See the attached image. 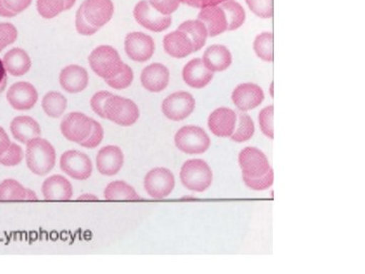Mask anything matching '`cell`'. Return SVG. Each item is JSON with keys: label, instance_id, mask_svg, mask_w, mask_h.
Masks as SVG:
<instances>
[{"label": "cell", "instance_id": "obj_9", "mask_svg": "<svg viewBox=\"0 0 365 274\" xmlns=\"http://www.w3.org/2000/svg\"><path fill=\"white\" fill-rule=\"evenodd\" d=\"M62 134L72 143H81L90 136L93 119L83 113H69L60 125Z\"/></svg>", "mask_w": 365, "mask_h": 274}, {"label": "cell", "instance_id": "obj_13", "mask_svg": "<svg viewBox=\"0 0 365 274\" xmlns=\"http://www.w3.org/2000/svg\"><path fill=\"white\" fill-rule=\"evenodd\" d=\"M155 49V41L146 34L133 32L126 36L125 51L134 61H148L153 57Z\"/></svg>", "mask_w": 365, "mask_h": 274}, {"label": "cell", "instance_id": "obj_32", "mask_svg": "<svg viewBox=\"0 0 365 274\" xmlns=\"http://www.w3.org/2000/svg\"><path fill=\"white\" fill-rule=\"evenodd\" d=\"M237 114V128L235 129L232 137L235 143H244L250 141L255 133V124L252 118L245 112H239Z\"/></svg>", "mask_w": 365, "mask_h": 274}, {"label": "cell", "instance_id": "obj_20", "mask_svg": "<svg viewBox=\"0 0 365 274\" xmlns=\"http://www.w3.org/2000/svg\"><path fill=\"white\" fill-rule=\"evenodd\" d=\"M59 81L62 88L68 93H81L88 85V74L83 67L69 66L62 69Z\"/></svg>", "mask_w": 365, "mask_h": 274}, {"label": "cell", "instance_id": "obj_30", "mask_svg": "<svg viewBox=\"0 0 365 274\" xmlns=\"http://www.w3.org/2000/svg\"><path fill=\"white\" fill-rule=\"evenodd\" d=\"M76 0H37L38 11L44 19H53L62 11H68Z\"/></svg>", "mask_w": 365, "mask_h": 274}, {"label": "cell", "instance_id": "obj_24", "mask_svg": "<svg viewBox=\"0 0 365 274\" xmlns=\"http://www.w3.org/2000/svg\"><path fill=\"white\" fill-rule=\"evenodd\" d=\"M11 131L14 138L21 143H30L33 139L41 136L39 123L30 116H19L14 118L11 123Z\"/></svg>", "mask_w": 365, "mask_h": 274}, {"label": "cell", "instance_id": "obj_3", "mask_svg": "<svg viewBox=\"0 0 365 274\" xmlns=\"http://www.w3.org/2000/svg\"><path fill=\"white\" fill-rule=\"evenodd\" d=\"M91 69L101 78L110 79L116 76L122 67L123 62L120 59L119 53L112 46H98L88 57Z\"/></svg>", "mask_w": 365, "mask_h": 274}, {"label": "cell", "instance_id": "obj_26", "mask_svg": "<svg viewBox=\"0 0 365 274\" xmlns=\"http://www.w3.org/2000/svg\"><path fill=\"white\" fill-rule=\"evenodd\" d=\"M2 64H4L7 73L14 76H24L30 71L31 66H32V61H31L28 53L21 48H14V49L9 50L4 55Z\"/></svg>", "mask_w": 365, "mask_h": 274}, {"label": "cell", "instance_id": "obj_48", "mask_svg": "<svg viewBox=\"0 0 365 274\" xmlns=\"http://www.w3.org/2000/svg\"><path fill=\"white\" fill-rule=\"evenodd\" d=\"M6 68H4V64H2L1 60H0V93H1L2 91H4V88H6Z\"/></svg>", "mask_w": 365, "mask_h": 274}, {"label": "cell", "instance_id": "obj_2", "mask_svg": "<svg viewBox=\"0 0 365 274\" xmlns=\"http://www.w3.org/2000/svg\"><path fill=\"white\" fill-rule=\"evenodd\" d=\"M182 184L191 191L203 192L211 186L212 171L205 161L194 158L184 163L180 172Z\"/></svg>", "mask_w": 365, "mask_h": 274}, {"label": "cell", "instance_id": "obj_44", "mask_svg": "<svg viewBox=\"0 0 365 274\" xmlns=\"http://www.w3.org/2000/svg\"><path fill=\"white\" fill-rule=\"evenodd\" d=\"M151 6L155 7L160 14L170 16L180 6V0H148Z\"/></svg>", "mask_w": 365, "mask_h": 274}, {"label": "cell", "instance_id": "obj_40", "mask_svg": "<svg viewBox=\"0 0 365 274\" xmlns=\"http://www.w3.org/2000/svg\"><path fill=\"white\" fill-rule=\"evenodd\" d=\"M273 115V105L264 108L259 115V124H260L261 131L270 139L274 138Z\"/></svg>", "mask_w": 365, "mask_h": 274}, {"label": "cell", "instance_id": "obj_35", "mask_svg": "<svg viewBox=\"0 0 365 274\" xmlns=\"http://www.w3.org/2000/svg\"><path fill=\"white\" fill-rule=\"evenodd\" d=\"M32 4V0H0V16L14 18L25 11Z\"/></svg>", "mask_w": 365, "mask_h": 274}, {"label": "cell", "instance_id": "obj_43", "mask_svg": "<svg viewBox=\"0 0 365 274\" xmlns=\"http://www.w3.org/2000/svg\"><path fill=\"white\" fill-rule=\"evenodd\" d=\"M113 93H109V91H98V93H95L93 97L91 98V109H93V112L98 114V116L105 118L104 109L106 102H107L108 98L111 97Z\"/></svg>", "mask_w": 365, "mask_h": 274}, {"label": "cell", "instance_id": "obj_45", "mask_svg": "<svg viewBox=\"0 0 365 274\" xmlns=\"http://www.w3.org/2000/svg\"><path fill=\"white\" fill-rule=\"evenodd\" d=\"M76 26L78 32L83 36H91L98 31V29L93 28V26H91L90 24L86 21V19L83 18V14H81L79 9L78 13H76Z\"/></svg>", "mask_w": 365, "mask_h": 274}, {"label": "cell", "instance_id": "obj_17", "mask_svg": "<svg viewBox=\"0 0 365 274\" xmlns=\"http://www.w3.org/2000/svg\"><path fill=\"white\" fill-rule=\"evenodd\" d=\"M96 161L98 171L101 174L105 176H114L123 167V151L117 146H104L98 151Z\"/></svg>", "mask_w": 365, "mask_h": 274}, {"label": "cell", "instance_id": "obj_12", "mask_svg": "<svg viewBox=\"0 0 365 274\" xmlns=\"http://www.w3.org/2000/svg\"><path fill=\"white\" fill-rule=\"evenodd\" d=\"M78 9L86 21L98 30L111 20L114 14L112 0H85Z\"/></svg>", "mask_w": 365, "mask_h": 274}, {"label": "cell", "instance_id": "obj_11", "mask_svg": "<svg viewBox=\"0 0 365 274\" xmlns=\"http://www.w3.org/2000/svg\"><path fill=\"white\" fill-rule=\"evenodd\" d=\"M60 168L69 177L86 180L93 173V165L86 153L78 151H67L60 158Z\"/></svg>", "mask_w": 365, "mask_h": 274}, {"label": "cell", "instance_id": "obj_29", "mask_svg": "<svg viewBox=\"0 0 365 274\" xmlns=\"http://www.w3.org/2000/svg\"><path fill=\"white\" fill-rule=\"evenodd\" d=\"M220 7L225 11L228 31L237 30L240 26L244 25L245 21H246V11L239 2L228 0V1L222 2Z\"/></svg>", "mask_w": 365, "mask_h": 274}, {"label": "cell", "instance_id": "obj_10", "mask_svg": "<svg viewBox=\"0 0 365 274\" xmlns=\"http://www.w3.org/2000/svg\"><path fill=\"white\" fill-rule=\"evenodd\" d=\"M239 163L242 176L259 178L267 174L271 169L270 163L263 151L249 146L240 153Z\"/></svg>", "mask_w": 365, "mask_h": 274}, {"label": "cell", "instance_id": "obj_22", "mask_svg": "<svg viewBox=\"0 0 365 274\" xmlns=\"http://www.w3.org/2000/svg\"><path fill=\"white\" fill-rule=\"evenodd\" d=\"M198 20L207 29L208 36L216 37L227 30V21L225 11L220 6H206L201 9Z\"/></svg>", "mask_w": 365, "mask_h": 274}, {"label": "cell", "instance_id": "obj_8", "mask_svg": "<svg viewBox=\"0 0 365 274\" xmlns=\"http://www.w3.org/2000/svg\"><path fill=\"white\" fill-rule=\"evenodd\" d=\"M133 14L139 25L153 32H163L172 24V16L160 14L151 6L148 0H143L137 4Z\"/></svg>", "mask_w": 365, "mask_h": 274}, {"label": "cell", "instance_id": "obj_25", "mask_svg": "<svg viewBox=\"0 0 365 274\" xmlns=\"http://www.w3.org/2000/svg\"><path fill=\"white\" fill-rule=\"evenodd\" d=\"M202 60L209 71L220 72L227 69L232 64V53L225 46L212 45L204 52Z\"/></svg>", "mask_w": 365, "mask_h": 274}, {"label": "cell", "instance_id": "obj_50", "mask_svg": "<svg viewBox=\"0 0 365 274\" xmlns=\"http://www.w3.org/2000/svg\"><path fill=\"white\" fill-rule=\"evenodd\" d=\"M37 199L38 197L36 192L31 189H26V201H37Z\"/></svg>", "mask_w": 365, "mask_h": 274}, {"label": "cell", "instance_id": "obj_18", "mask_svg": "<svg viewBox=\"0 0 365 274\" xmlns=\"http://www.w3.org/2000/svg\"><path fill=\"white\" fill-rule=\"evenodd\" d=\"M140 81L145 90L160 93L169 86V69L160 64H150L141 72Z\"/></svg>", "mask_w": 365, "mask_h": 274}, {"label": "cell", "instance_id": "obj_6", "mask_svg": "<svg viewBox=\"0 0 365 274\" xmlns=\"http://www.w3.org/2000/svg\"><path fill=\"white\" fill-rule=\"evenodd\" d=\"M195 106V98L191 93L187 91H177L165 98L162 111L168 119L182 121L193 113Z\"/></svg>", "mask_w": 365, "mask_h": 274}, {"label": "cell", "instance_id": "obj_7", "mask_svg": "<svg viewBox=\"0 0 365 274\" xmlns=\"http://www.w3.org/2000/svg\"><path fill=\"white\" fill-rule=\"evenodd\" d=\"M175 187L174 174L167 168H155L144 178V188L155 199L165 198Z\"/></svg>", "mask_w": 365, "mask_h": 274}, {"label": "cell", "instance_id": "obj_31", "mask_svg": "<svg viewBox=\"0 0 365 274\" xmlns=\"http://www.w3.org/2000/svg\"><path fill=\"white\" fill-rule=\"evenodd\" d=\"M43 110L49 117L59 118L63 115L67 108V100L58 91L46 93L42 101Z\"/></svg>", "mask_w": 365, "mask_h": 274}, {"label": "cell", "instance_id": "obj_5", "mask_svg": "<svg viewBox=\"0 0 365 274\" xmlns=\"http://www.w3.org/2000/svg\"><path fill=\"white\" fill-rule=\"evenodd\" d=\"M175 143L187 155H201L210 148V137L201 127L188 125L182 127L175 136Z\"/></svg>", "mask_w": 365, "mask_h": 274}, {"label": "cell", "instance_id": "obj_14", "mask_svg": "<svg viewBox=\"0 0 365 274\" xmlns=\"http://www.w3.org/2000/svg\"><path fill=\"white\" fill-rule=\"evenodd\" d=\"M6 98L14 109L25 111L32 109L37 103L38 91L32 83L20 81L9 88Z\"/></svg>", "mask_w": 365, "mask_h": 274}, {"label": "cell", "instance_id": "obj_42", "mask_svg": "<svg viewBox=\"0 0 365 274\" xmlns=\"http://www.w3.org/2000/svg\"><path fill=\"white\" fill-rule=\"evenodd\" d=\"M103 138H104V129H103L102 125L93 119V129H91L90 136L86 141H81L78 144L83 148H95L102 143Z\"/></svg>", "mask_w": 365, "mask_h": 274}, {"label": "cell", "instance_id": "obj_38", "mask_svg": "<svg viewBox=\"0 0 365 274\" xmlns=\"http://www.w3.org/2000/svg\"><path fill=\"white\" fill-rule=\"evenodd\" d=\"M245 184L249 187L250 189L256 190V191H263L267 190L272 186L274 182V172L272 169L269 170L267 174L259 178H249L242 176Z\"/></svg>", "mask_w": 365, "mask_h": 274}, {"label": "cell", "instance_id": "obj_36", "mask_svg": "<svg viewBox=\"0 0 365 274\" xmlns=\"http://www.w3.org/2000/svg\"><path fill=\"white\" fill-rule=\"evenodd\" d=\"M133 78V71H132L131 67L123 64L121 71L114 78L106 79V83L115 90H124L130 86Z\"/></svg>", "mask_w": 365, "mask_h": 274}, {"label": "cell", "instance_id": "obj_34", "mask_svg": "<svg viewBox=\"0 0 365 274\" xmlns=\"http://www.w3.org/2000/svg\"><path fill=\"white\" fill-rule=\"evenodd\" d=\"M254 50L257 56L264 61H273V34L264 32L254 41Z\"/></svg>", "mask_w": 365, "mask_h": 274}, {"label": "cell", "instance_id": "obj_46", "mask_svg": "<svg viewBox=\"0 0 365 274\" xmlns=\"http://www.w3.org/2000/svg\"><path fill=\"white\" fill-rule=\"evenodd\" d=\"M180 1L187 6L195 7V9H204L206 6H217V4L228 1V0H180Z\"/></svg>", "mask_w": 365, "mask_h": 274}, {"label": "cell", "instance_id": "obj_21", "mask_svg": "<svg viewBox=\"0 0 365 274\" xmlns=\"http://www.w3.org/2000/svg\"><path fill=\"white\" fill-rule=\"evenodd\" d=\"M42 192L47 201H69L73 194L71 183L61 175H54L46 179Z\"/></svg>", "mask_w": 365, "mask_h": 274}, {"label": "cell", "instance_id": "obj_51", "mask_svg": "<svg viewBox=\"0 0 365 274\" xmlns=\"http://www.w3.org/2000/svg\"><path fill=\"white\" fill-rule=\"evenodd\" d=\"M270 91H271V95L273 96V83H272V85H271V90H270Z\"/></svg>", "mask_w": 365, "mask_h": 274}, {"label": "cell", "instance_id": "obj_23", "mask_svg": "<svg viewBox=\"0 0 365 274\" xmlns=\"http://www.w3.org/2000/svg\"><path fill=\"white\" fill-rule=\"evenodd\" d=\"M163 48L174 59H185L194 52L193 44L186 34L177 30L163 38Z\"/></svg>", "mask_w": 365, "mask_h": 274}, {"label": "cell", "instance_id": "obj_28", "mask_svg": "<svg viewBox=\"0 0 365 274\" xmlns=\"http://www.w3.org/2000/svg\"><path fill=\"white\" fill-rule=\"evenodd\" d=\"M104 197L107 201H139L140 197L130 185L124 181H114L106 187Z\"/></svg>", "mask_w": 365, "mask_h": 274}, {"label": "cell", "instance_id": "obj_33", "mask_svg": "<svg viewBox=\"0 0 365 274\" xmlns=\"http://www.w3.org/2000/svg\"><path fill=\"white\" fill-rule=\"evenodd\" d=\"M0 201H26V188L14 179L0 183Z\"/></svg>", "mask_w": 365, "mask_h": 274}, {"label": "cell", "instance_id": "obj_47", "mask_svg": "<svg viewBox=\"0 0 365 274\" xmlns=\"http://www.w3.org/2000/svg\"><path fill=\"white\" fill-rule=\"evenodd\" d=\"M11 141L9 137L7 136L6 131L0 126V155L4 153L11 146Z\"/></svg>", "mask_w": 365, "mask_h": 274}, {"label": "cell", "instance_id": "obj_15", "mask_svg": "<svg viewBox=\"0 0 365 274\" xmlns=\"http://www.w3.org/2000/svg\"><path fill=\"white\" fill-rule=\"evenodd\" d=\"M237 114L230 108H218L208 118V127L215 136L227 138L234 133Z\"/></svg>", "mask_w": 365, "mask_h": 274}, {"label": "cell", "instance_id": "obj_4", "mask_svg": "<svg viewBox=\"0 0 365 274\" xmlns=\"http://www.w3.org/2000/svg\"><path fill=\"white\" fill-rule=\"evenodd\" d=\"M104 114L106 119L125 127L135 123L140 115L133 101L114 95L106 102Z\"/></svg>", "mask_w": 365, "mask_h": 274}, {"label": "cell", "instance_id": "obj_27", "mask_svg": "<svg viewBox=\"0 0 365 274\" xmlns=\"http://www.w3.org/2000/svg\"><path fill=\"white\" fill-rule=\"evenodd\" d=\"M178 30L188 36L193 44L194 52L199 51L205 45L208 33L207 29L204 26L202 21L199 20L185 21L178 28Z\"/></svg>", "mask_w": 365, "mask_h": 274}, {"label": "cell", "instance_id": "obj_1", "mask_svg": "<svg viewBox=\"0 0 365 274\" xmlns=\"http://www.w3.org/2000/svg\"><path fill=\"white\" fill-rule=\"evenodd\" d=\"M26 160L34 174L44 176L54 168L56 151L49 141L39 137L26 143Z\"/></svg>", "mask_w": 365, "mask_h": 274}, {"label": "cell", "instance_id": "obj_19", "mask_svg": "<svg viewBox=\"0 0 365 274\" xmlns=\"http://www.w3.org/2000/svg\"><path fill=\"white\" fill-rule=\"evenodd\" d=\"M182 78L191 88H203L212 81L213 72L209 71L202 59H195L185 66L182 69Z\"/></svg>", "mask_w": 365, "mask_h": 274}, {"label": "cell", "instance_id": "obj_16", "mask_svg": "<svg viewBox=\"0 0 365 274\" xmlns=\"http://www.w3.org/2000/svg\"><path fill=\"white\" fill-rule=\"evenodd\" d=\"M232 102L242 112L255 109L262 104L264 91L255 83H247L237 86L232 91Z\"/></svg>", "mask_w": 365, "mask_h": 274}, {"label": "cell", "instance_id": "obj_41", "mask_svg": "<svg viewBox=\"0 0 365 274\" xmlns=\"http://www.w3.org/2000/svg\"><path fill=\"white\" fill-rule=\"evenodd\" d=\"M16 38H18V30L13 24H0V52L7 46L16 42Z\"/></svg>", "mask_w": 365, "mask_h": 274}, {"label": "cell", "instance_id": "obj_49", "mask_svg": "<svg viewBox=\"0 0 365 274\" xmlns=\"http://www.w3.org/2000/svg\"><path fill=\"white\" fill-rule=\"evenodd\" d=\"M78 201H98V197L93 194H83L78 197Z\"/></svg>", "mask_w": 365, "mask_h": 274}, {"label": "cell", "instance_id": "obj_37", "mask_svg": "<svg viewBox=\"0 0 365 274\" xmlns=\"http://www.w3.org/2000/svg\"><path fill=\"white\" fill-rule=\"evenodd\" d=\"M24 160L23 148L16 143H11L9 148L0 155V163L6 167H14L19 165Z\"/></svg>", "mask_w": 365, "mask_h": 274}, {"label": "cell", "instance_id": "obj_39", "mask_svg": "<svg viewBox=\"0 0 365 274\" xmlns=\"http://www.w3.org/2000/svg\"><path fill=\"white\" fill-rule=\"evenodd\" d=\"M250 9L262 19L273 16V0H246Z\"/></svg>", "mask_w": 365, "mask_h": 274}]
</instances>
